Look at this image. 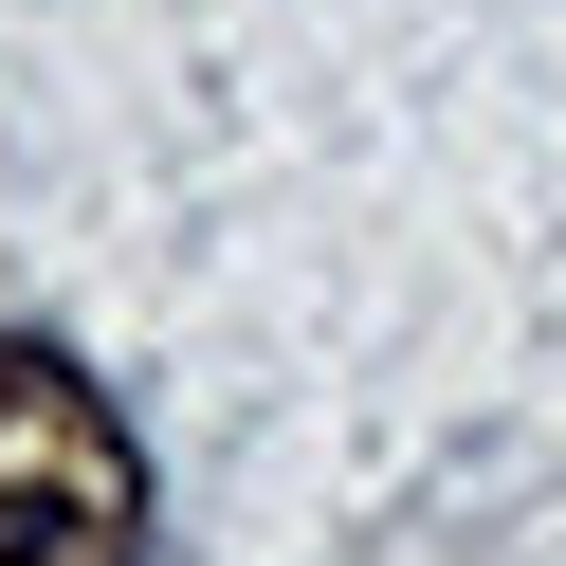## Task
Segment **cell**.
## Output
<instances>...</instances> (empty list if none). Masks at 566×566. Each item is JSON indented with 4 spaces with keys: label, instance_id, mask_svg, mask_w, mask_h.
Listing matches in <instances>:
<instances>
[{
    "label": "cell",
    "instance_id": "obj_1",
    "mask_svg": "<svg viewBox=\"0 0 566 566\" xmlns=\"http://www.w3.org/2000/svg\"><path fill=\"white\" fill-rule=\"evenodd\" d=\"M0 566H147V457L38 329H0Z\"/></svg>",
    "mask_w": 566,
    "mask_h": 566
}]
</instances>
